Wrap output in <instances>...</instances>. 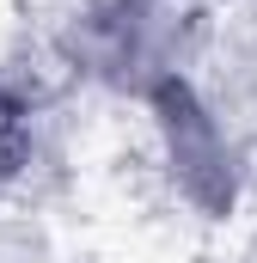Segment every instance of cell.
Returning a JSON list of instances; mask_svg holds the SVG:
<instances>
[{
	"label": "cell",
	"mask_w": 257,
	"mask_h": 263,
	"mask_svg": "<svg viewBox=\"0 0 257 263\" xmlns=\"http://www.w3.org/2000/svg\"><path fill=\"white\" fill-rule=\"evenodd\" d=\"M12 141H19V110H12L6 92H0V172H6V159H12Z\"/></svg>",
	"instance_id": "1"
}]
</instances>
